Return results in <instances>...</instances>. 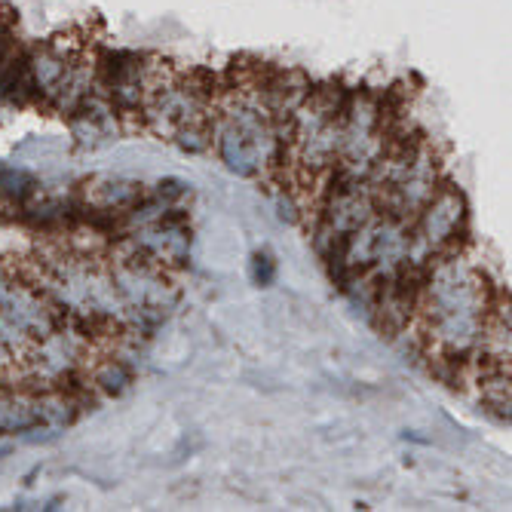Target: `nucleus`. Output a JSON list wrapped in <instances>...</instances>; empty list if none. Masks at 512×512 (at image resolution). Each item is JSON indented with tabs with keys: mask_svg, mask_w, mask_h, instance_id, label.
Wrapping results in <instances>:
<instances>
[{
	"mask_svg": "<svg viewBox=\"0 0 512 512\" xmlns=\"http://www.w3.org/2000/svg\"><path fill=\"white\" fill-rule=\"evenodd\" d=\"M252 279H255V286H261V289H267L276 279V261H273V255L267 249L252 255Z\"/></svg>",
	"mask_w": 512,
	"mask_h": 512,
	"instance_id": "7ed1b4c3",
	"label": "nucleus"
},
{
	"mask_svg": "<svg viewBox=\"0 0 512 512\" xmlns=\"http://www.w3.org/2000/svg\"><path fill=\"white\" fill-rule=\"evenodd\" d=\"M86 378H89L92 387L99 390V396H114L117 399L132 384V365L126 359H120V356H108V359L92 365V371Z\"/></svg>",
	"mask_w": 512,
	"mask_h": 512,
	"instance_id": "f257e3e1",
	"label": "nucleus"
},
{
	"mask_svg": "<svg viewBox=\"0 0 512 512\" xmlns=\"http://www.w3.org/2000/svg\"><path fill=\"white\" fill-rule=\"evenodd\" d=\"M163 206H178L184 197L191 194V184H184L181 178H163V181H157V188L151 191Z\"/></svg>",
	"mask_w": 512,
	"mask_h": 512,
	"instance_id": "f03ea898",
	"label": "nucleus"
}]
</instances>
